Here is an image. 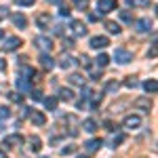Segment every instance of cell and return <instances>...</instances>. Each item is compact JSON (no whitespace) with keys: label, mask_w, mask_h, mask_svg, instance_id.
Returning <instances> with one entry per match:
<instances>
[{"label":"cell","mask_w":158,"mask_h":158,"mask_svg":"<svg viewBox=\"0 0 158 158\" xmlns=\"http://www.w3.org/2000/svg\"><path fill=\"white\" fill-rule=\"evenodd\" d=\"M114 59L118 61L120 65H127L129 61L133 59V53H131V51H127V49H116V51H114Z\"/></svg>","instance_id":"1"},{"label":"cell","mask_w":158,"mask_h":158,"mask_svg":"<svg viewBox=\"0 0 158 158\" xmlns=\"http://www.w3.org/2000/svg\"><path fill=\"white\" fill-rule=\"evenodd\" d=\"M21 44H23V40H21V38H15V36H11V38H6V40H4L2 49L11 53V51H17L19 47H21Z\"/></svg>","instance_id":"2"},{"label":"cell","mask_w":158,"mask_h":158,"mask_svg":"<svg viewBox=\"0 0 158 158\" xmlns=\"http://www.w3.org/2000/svg\"><path fill=\"white\" fill-rule=\"evenodd\" d=\"M116 9V0H99L97 2V11L101 15H106V13H112Z\"/></svg>","instance_id":"3"},{"label":"cell","mask_w":158,"mask_h":158,"mask_svg":"<svg viewBox=\"0 0 158 158\" xmlns=\"http://www.w3.org/2000/svg\"><path fill=\"white\" fill-rule=\"evenodd\" d=\"M133 106L139 110V112H150V110H152V101H150V97H137L133 101Z\"/></svg>","instance_id":"4"},{"label":"cell","mask_w":158,"mask_h":158,"mask_svg":"<svg viewBox=\"0 0 158 158\" xmlns=\"http://www.w3.org/2000/svg\"><path fill=\"white\" fill-rule=\"evenodd\" d=\"M152 19H148V17H143V19H139V21H135V30L139 32V34H146V32H150L152 30Z\"/></svg>","instance_id":"5"},{"label":"cell","mask_w":158,"mask_h":158,"mask_svg":"<svg viewBox=\"0 0 158 158\" xmlns=\"http://www.w3.org/2000/svg\"><path fill=\"white\" fill-rule=\"evenodd\" d=\"M34 44H36L40 51H51V49H53V42H51V38H47V36L34 38Z\"/></svg>","instance_id":"6"},{"label":"cell","mask_w":158,"mask_h":158,"mask_svg":"<svg viewBox=\"0 0 158 158\" xmlns=\"http://www.w3.org/2000/svg\"><path fill=\"white\" fill-rule=\"evenodd\" d=\"M30 120H32V124H36V127H42V124L47 122V118H44V114H42V112L30 110Z\"/></svg>","instance_id":"7"},{"label":"cell","mask_w":158,"mask_h":158,"mask_svg":"<svg viewBox=\"0 0 158 158\" xmlns=\"http://www.w3.org/2000/svg\"><path fill=\"white\" fill-rule=\"evenodd\" d=\"M34 76H36L34 68H32V65H25V63H21V70H19V78H23V80H32Z\"/></svg>","instance_id":"8"},{"label":"cell","mask_w":158,"mask_h":158,"mask_svg":"<svg viewBox=\"0 0 158 158\" xmlns=\"http://www.w3.org/2000/svg\"><path fill=\"white\" fill-rule=\"evenodd\" d=\"M23 143V137L21 135H9L6 139H4V146L6 148H19Z\"/></svg>","instance_id":"9"},{"label":"cell","mask_w":158,"mask_h":158,"mask_svg":"<svg viewBox=\"0 0 158 158\" xmlns=\"http://www.w3.org/2000/svg\"><path fill=\"white\" fill-rule=\"evenodd\" d=\"M108 44H110V40L106 36H93L91 38V47L93 49H106Z\"/></svg>","instance_id":"10"},{"label":"cell","mask_w":158,"mask_h":158,"mask_svg":"<svg viewBox=\"0 0 158 158\" xmlns=\"http://www.w3.org/2000/svg\"><path fill=\"white\" fill-rule=\"evenodd\" d=\"M122 124H124V129H137V127L141 124V118H139V116H135V114H131V116H127V118H124Z\"/></svg>","instance_id":"11"},{"label":"cell","mask_w":158,"mask_h":158,"mask_svg":"<svg viewBox=\"0 0 158 158\" xmlns=\"http://www.w3.org/2000/svg\"><path fill=\"white\" fill-rule=\"evenodd\" d=\"M49 23H51V15L49 13H40V15L36 17V25L40 27V30H47Z\"/></svg>","instance_id":"12"},{"label":"cell","mask_w":158,"mask_h":158,"mask_svg":"<svg viewBox=\"0 0 158 158\" xmlns=\"http://www.w3.org/2000/svg\"><path fill=\"white\" fill-rule=\"evenodd\" d=\"M85 148H86L89 154H93V152H97L99 148H101V139H89V141L85 143Z\"/></svg>","instance_id":"13"},{"label":"cell","mask_w":158,"mask_h":158,"mask_svg":"<svg viewBox=\"0 0 158 158\" xmlns=\"http://www.w3.org/2000/svg\"><path fill=\"white\" fill-rule=\"evenodd\" d=\"M72 32L76 36H85L86 34V25L82 21H72Z\"/></svg>","instance_id":"14"},{"label":"cell","mask_w":158,"mask_h":158,"mask_svg":"<svg viewBox=\"0 0 158 158\" xmlns=\"http://www.w3.org/2000/svg\"><path fill=\"white\" fill-rule=\"evenodd\" d=\"M143 89H146V93L154 95V93L158 91V82H156V78H150V80H146V82H143Z\"/></svg>","instance_id":"15"},{"label":"cell","mask_w":158,"mask_h":158,"mask_svg":"<svg viewBox=\"0 0 158 158\" xmlns=\"http://www.w3.org/2000/svg\"><path fill=\"white\" fill-rule=\"evenodd\" d=\"M40 65H42L44 70H53V68H55V59H53L51 55H42V57H40Z\"/></svg>","instance_id":"16"},{"label":"cell","mask_w":158,"mask_h":158,"mask_svg":"<svg viewBox=\"0 0 158 158\" xmlns=\"http://www.w3.org/2000/svg\"><path fill=\"white\" fill-rule=\"evenodd\" d=\"M30 150H32V152H40V150H42V141H40L38 135H32V137H30Z\"/></svg>","instance_id":"17"},{"label":"cell","mask_w":158,"mask_h":158,"mask_svg":"<svg viewBox=\"0 0 158 158\" xmlns=\"http://www.w3.org/2000/svg\"><path fill=\"white\" fill-rule=\"evenodd\" d=\"M82 129H85L86 133H95V131H97V122L93 120V118H86V120L82 122Z\"/></svg>","instance_id":"18"},{"label":"cell","mask_w":158,"mask_h":158,"mask_svg":"<svg viewBox=\"0 0 158 158\" xmlns=\"http://www.w3.org/2000/svg\"><path fill=\"white\" fill-rule=\"evenodd\" d=\"M13 23L17 25V27H21V30H23L25 25H27V19H25L21 13H17V15H13Z\"/></svg>","instance_id":"19"},{"label":"cell","mask_w":158,"mask_h":158,"mask_svg":"<svg viewBox=\"0 0 158 158\" xmlns=\"http://www.w3.org/2000/svg\"><path fill=\"white\" fill-rule=\"evenodd\" d=\"M106 30H108L110 34H120V25L116 23V21H106Z\"/></svg>","instance_id":"20"},{"label":"cell","mask_w":158,"mask_h":158,"mask_svg":"<svg viewBox=\"0 0 158 158\" xmlns=\"http://www.w3.org/2000/svg\"><path fill=\"white\" fill-rule=\"evenodd\" d=\"M70 82L78 85V86H85V78H82V74H70Z\"/></svg>","instance_id":"21"},{"label":"cell","mask_w":158,"mask_h":158,"mask_svg":"<svg viewBox=\"0 0 158 158\" xmlns=\"http://www.w3.org/2000/svg\"><path fill=\"white\" fill-rule=\"evenodd\" d=\"M72 63H74V59H72V57H65V55L59 59V65L63 68V70H70V68H72Z\"/></svg>","instance_id":"22"},{"label":"cell","mask_w":158,"mask_h":158,"mask_svg":"<svg viewBox=\"0 0 158 158\" xmlns=\"http://www.w3.org/2000/svg\"><path fill=\"white\" fill-rule=\"evenodd\" d=\"M95 63H97L99 68H106V65H108V63H110V57H108V55H106V53H101V55H99L97 59H95Z\"/></svg>","instance_id":"23"},{"label":"cell","mask_w":158,"mask_h":158,"mask_svg":"<svg viewBox=\"0 0 158 158\" xmlns=\"http://www.w3.org/2000/svg\"><path fill=\"white\" fill-rule=\"evenodd\" d=\"M59 97L63 99V101H72L74 93H72V91H70V89H61V91H59Z\"/></svg>","instance_id":"24"},{"label":"cell","mask_w":158,"mask_h":158,"mask_svg":"<svg viewBox=\"0 0 158 158\" xmlns=\"http://www.w3.org/2000/svg\"><path fill=\"white\" fill-rule=\"evenodd\" d=\"M44 106H47V110H51V112H55V110H57V99H55V97L44 99Z\"/></svg>","instance_id":"25"},{"label":"cell","mask_w":158,"mask_h":158,"mask_svg":"<svg viewBox=\"0 0 158 158\" xmlns=\"http://www.w3.org/2000/svg\"><path fill=\"white\" fill-rule=\"evenodd\" d=\"M118 82H116V80H110L108 85H106V93H116V91H118Z\"/></svg>","instance_id":"26"},{"label":"cell","mask_w":158,"mask_h":158,"mask_svg":"<svg viewBox=\"0 0 158 158\" xmlns=\"http://www.w3.org/2000/svg\"><path fill=\"white\" fill-rule=\"evenodd\" d=\"M101 103V95L99 93H91V108H97Z\"/></svg>","instance_id":"27"},{"label":"cell","mask_w":158,"mask_h":158,"mask_svg":"<svg viewBox=\"0 0 158 158\" xmlns=\"http://www.w3.org/2000/svg\"><path fill=\"white\" fill-rule=\"evenodd\" d=\"M124 86H127V89H137V86H139V82L135 80L133 76H129V78L124 80Z\"/></svg>","instance_id":"28"},{"label":"cell","mask_w":158,"mask_h":158,"mask_svg":"<svg viewBox=\"0 0 158 158\" xmlns=\"http://www.w3.org/2000/svg\"><path fill=\"white\" fill-rule=\"evenodd\" d=\"M129 6H150V0H129Z\"/></svg>","instance_id":"29"},{"label":"cell","mask_w":158,"mask_h":158,"mask_svg":"<svg viewBox=\"0 0 158 158\" xmlns=\"http://www.w3.org/2000/svg\"><path fill=\"white\" fill-rule=\"evenodd\" d=\"M120 19L127 21V23H133V15H131V11H120Z\"/></svg>","instance_id":"30"},{"label":"cell","mask_w":158,"mask_h":158,"mask_svg":"<svg viewBox=\"0 0 158 158\" xmlns=\"http://www.w3.org/2000/svg\"><path fill=\"white\" fill-rule=\"evenodd\" d=\"M11 116V110L6 108V106H0V120H6Z\"/></svg>","instance_id":"31"},{"label":"cell","mask_w":158,"mask_h":158,"mask_svg":"<svg viewBox=\"0 0 158 158\" xmlns=\"http://www.w3.org/2000/svg\"><path fill=\"white\" fill-rule=\"evenodd\" d=\"M122 141H124V135H122V133H118L116 137H114V139H112V146L116 148V146H120Z\"/></svg>","instance_id":"32"},{"label":"cell","mask_w":158,"mask_h":158,"mask_svg":"<svg viewBox=\"0 0 158 158\" xmlns=\"http://www.w3.org/2000/svg\"><path fill=\"white\" fill-rule=\"evenodd\" d=\"M36 0H15V4H19V6H32Z\"/></svg>","instance_id":"33"},{"label":"cell","mask_w":158,"mask_h":158,"mask_svg":"<svg viewBox=\"0 0 158 158\" xmlns=\"http://www.w3.org/2000/svg\"><path fill=\"white\" fill-rule=\"evenodd\" d=\"M9 99H11V101H15V103H21V101H23V97H21L19 93H11V95H9Z\"/></svg>","instance_id":"34"},{"label":"cell","mask_w":158,"mask_h":158,"mask_svg":"<svg viewBox=\"0 0 158 158\" xmlns=\"http://www.w3.org/2000/svg\"><path fill=\"white\" fill-rule=\"evenodd\" d=\"M76 6H78V9H82V11H85L86 6H89V0H76Z\"/></svg>","instance_id":"35"},{"label":"cell","mask_w":158,"mask_h":158,"mask_svg":"<svg viewBox=\"0 0 158 158\" xmlns=\"http://www.w3.org/2000/svg\"><path fill=\"white\" fill-rule=\"evenodd\" d=\"M74 150H76V148H74V146H65V148H63V150H61V154H63V156H65V154H72Z\"/></svg>","instance_id":"36"},{"label":"cell","mask_w":158,"mask_h":158,"mask_svg":"<svg viewBox=\"0 0 158 158\" xmlns=\"http://www.w3.org/2000/svg\"><path fill=\"white\" fill-rule=\"evenodd\" d=\"M32 99H34V101H40V99H42V93H40V91H32Z\"/></svg>","instance_id":"37"},{"label":"cell","mask_w":158,"mask_h":158,"mask_svg":"<svg viewBox=\"0 0 158 158\" xmlns=\"http://www.w3.org/2000/svg\"><path fill=\"white\" fill-rule=\"evenodd\" d=\"M59 15H61V17H70V9H68V6H61Z\"/></svg>","instance_id":"38"},{"label":"cell","mask_w":158,"mask_h":158,"mask_svg":"<svg viewBox=\"0 0 158 158\" xmlns=\"http://www.w3.org/2000/svg\"><path fill=\"white\" fill-rule=\"evenodd\" d=\"M80 63H82L85 68H91V63H89V57H86V55H82V57H80Z\"/></svg>","instance_id":"39"},{"label":"cell","mask_w":158,"mask_h":158,"mask_svg":"<svg viewBox=\"0 0 158 158\" xmlns=\"http://www.w3.org/2000/svg\"><path fill=\"white\" fill-rule=\"evenodd\" d=\"M148 55H150V57H152V59H154V57H156V42H154V44H152V49H150V53H148Z\"/></svg>","instance_id":"40"},{"label":"cell","mask_w":158,"mask_h":158,"mask_svg":"<svg viewBox=\"0 0 158 158\" xmlns=\"http://www.w3.org/2000/svg\"><path fill=\"white\" fill-rule=\"evenodd\" d=\"M9 13H6V6H0V19H4Z\"/></svg>","instance_id":"41"},{"label":"cell","mask_w":158,"mask_h":158,"mask_svg":"<svg viewBox=\"0 0 158 158\" xmlns=\"http://www.w3.org/2000/svg\"><path fill=\"white\" fill-rule=\"evenodd\" d=\"M4 70H6V61L0 59V72H4Z\"/></svg>","instance_id":"42"},{"label":"cell","mask_w":158,"mask_h":158,"mask_svg":"<svg viewBox=\"0 0 158 158\" xmlns=\"http://www.w3.org/2000/svg\"><path fill=\"white\" fill-rule=\"evenodd\" d=\"M47 2H51V4H61L63 0H47Z\"/></svg>","instance_id":"43"},{"label":"cell","mask_w":158,"mask_h":158,"mask_svg":"<svg viewBox=\"0 0 158 158\" xmlns=\"http://www.w3.org/2000/svg\"><path fill=\"white\" fill-rule=\"evenodd\" d=\"M76 158H89V156H86V154H78Z\"/></svg>","instance_id":"44"},{"label":"cell","mask_w":158,"mask_h":158,"mask_svg":"<svg viewBox=\"0 0 158 158\" xmlns=\"http://www.w3.org/2000/svg\"><path fill=\"white\" fill-rule=\"evenodd\" d=\"M0 158H6V154H4V152H2V150H0Z\"/></svg>","instance_id":"45"},{"label":"cell","mask_w":158,"mask_h":158,"mask_svg":"<svg viewBox=\"0 0 158 158\" xmlns=\"http://www.w3.org/2000/svg\"><path fill=\"white\" fill-rule=\"evenodd\" d=\"M0 38H4V32H2V30H0Z\"/></svg>","instance_id":"46"}]
</instances>
